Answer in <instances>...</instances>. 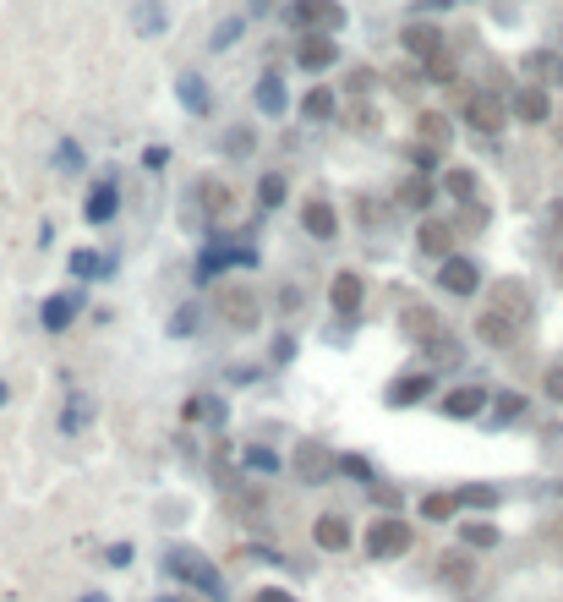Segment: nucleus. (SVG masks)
<instances>
[{"instance_id":"7ed1b4c3","label":"nucleus","mask_w":563,"mask_h":602,"mask_svg":"<svg viewBox=\"0 0 563 602\" xmlns=\"http://www.w3.org/2000/svg\"><path fill=\"white\" fill-rule=\"evenodd\" d=\"M290 17H296L301 28H323V33H334L339 22H345V11H339L334 0H296V6H290Z\"/></svg>"},{"instance_id":"6ab92c4d","label":"nucleus","mask_w":563,"mask_h":602,"mask_svg":"<svg viewBox=\"0 0 563 602\" xmlns=\"http://www.w3.org/2000/svg\"><path fill=\"white\" fill-rule=\"evenodd\" d=\"M328 61H334V39H328V33H312V39L301 44V66L318 72V66H328Z\"/></svg>"},{"instance_id":"dca6fc26","label":"nucleus","mask_w":563,"mask_h":602,"mask_svg":"<svg viewBox=\"0 0 563 602\" xmlns=\"http://www.w3.org/2000/svg\"><path fill=\"white\" fill-rule=\"evenodd\" d=\"M487 405V389H476V384H465V389H454L449 400H443V411L449 416H476Z\"/></svg>"},{"instance_id":"6e6552de","label":"nucleus","mask_w":563,"mask_h":602,"mask_svg":"<svg viewBox=\"0 0 563 602\" xmlns=\"http://www.w3.org/2000/svg\"><path fill=\"white\" fill-rule=\"evenodd\" d=\"M405 334H410V340H421V345L443 340V334H438V312L421 307V301H410V307H405Z\"/></svg>"},{"instance_id":"a211bd4d","label":"nucleus","mask_w":563,"mask_h":602,"mask_svg":"<svg viewBox=\"0 0 563 602\" xmlns=\"http://www.w3.org/2000/svg\"><path fill=\"white\" fill-rule=\"evenodd\" d=\"M427 389H432L427 373H410V378H400V384L389 389V400H394V405H416L421 395H427Z\"/></svg>"},{"instance_id":"5701e85b","label":"nucleus","mask_w":563,"mask_h":602,"mask_svg":"<svg viewBox=\"0 0 563 602\" xmlns=\"http://www.w3.org/2000/svg\"><path fill=\"white\" fill-rule=\"evenodd\" d=\"M454 504H460L454 493H427V499H421V515H427V520H449Z\"/></svg>"},{"instance_id":"bb28decb","label":"nucleus","mask_w":563,"mask_h":602,"mask_svg":"<svg viewBox=\"0 0 563 602\" xmlns=\"http://www.w3.org/2000/svg\"><path fill=\"white\" fill-rule=\"evenodd\" d=\"M465 542H471V548H492V542H498V526H482V520H471V526H465Z\"/></svg>"},{"instance_id":"39448f33","label":"nucleus","mask_w":563,"mask_h":602,"mask_svg":"<svg viewBox=\"0 0 563 602\" xmlns=\"http://www.w3.org/2000/svg\"><path fill=\"white\" fill-rule=\"evenodd\" d=\"M219 312H225V323H236V329H257V296L252 291H225L219 296Z\"/></svg>"},{"instance_id":"2eb2a0df","label":"nucleus","mask_w":563,"mask_h":602,"mask_svg":"<svg viewBox=\"0 0 563 602\" xmlns=\"http://www.w3.org/2000/svg\"><path fill=\"white\" fill-rule=\"evenodd\" d=\"M514 115H520L525 126H542L547 121V94L542 88H520V94H514Z\"/></svg>"},{"instance_id":"1a4fd4ad","label":"nucleus","mask_w":563,"mask_h":602,"mask_svg":"<svg viewBox=\"0 0 563 602\" xmlns=\"http://www.w3.org/2000/svg\"><path fill=\"white\" fill-rule=\"evenodd\" d=\"M328 296H334V307L345 312V318H356L361 301H367V291H361V274H334V291H328Z\"/></svg>"},{"instance_id":"f257e3e1","label":"nucleus","mask_w":563,"mask_h":602,"mask_svg":"<svg viewBox=\"0 0 563 602\" xmlns=\"http://www.w3.org/2000/svg\"><path fill=\"white\" fill-rule=\"evenodd\" d=\"M410 548V526L405 520H372L367 526V553L372 559H400Z\"/></svg>"},{"instance_id":"9d476101","label":"nucleus","mask_w":563,"mask_h":602,"mask_svg":"<svg viewBox=\"0 0 563 602\" xmlns=\"http://www.w3.org/2000/svg\"><path fill=\"white\" fill-rule=\"evenodd\" d=\"M476 334H482L487 345H498V351H503V345H514L520 323H514V318H503V312H482V318H476Z\"/></svg>"},{"instance_id":"c756f323","label":"nucleus","mask_w":563,"mask_h":602,"mask_svg":"<svg viewBox=\"0 0 563 602\" xmlns=\"http://www.w3.org/2000/svg\"><path fill=\"white\" fill-rule=\"evenodd\" d=\"M460 499H465V504H482V509H487V504H498V493H492V488H465Z\"/></svg>"},{"instance_id":"b1692460","label":"nucleus","mask_w":563,"mask_h":602,"mask_svg":"<svg viewBox=\"0 0 563 602\" xmlns=\"http://www.w3.org/2000/svg\"><path fill=\"white\" fill-rule=\"evenodd\" d=\"M438 564H443V581H460V586L471 581V559H465V553H443Z\"/></svg>"},{"instance_id":"f8f14e48","label":"nucleus","mask_w":563,"mask_h":602,"mask_svg":"<svg viewBox=\"0 0 563 602\" xmlns=\"http://www.w3.org/2000/svg\"><path fill=\"white\" fill-rule=\"evenodd\" d=\"M296 471L307 482H328V471H334V455L328 449H318V444H301L296 449Z\"/></svg>"},{"instance_id":"f3484780","label":"nucleus","mask_w":563,"mask_h":602,"mask_svg":"<svg viewBox=\"0 0 563 602\" xmlns=\"http://www.w3.org/2000/svg\"><path fill=\"white\" fill-rule=\"evenodd\" d=\"M197 198H203L208 219H225V214H230V187H225V181H203V187H197Z\"/></svg>"},{"instance_id":"2f4dec72","label":"nucleus","mask_w":563,"mask_h":602,"mask_svg":"<svg viewBox=\"0 0 563 602\" xmlns=\"http://www.w3.org/2000/svg\"><path fill=\"white\" fill-rule=\"evenodd\" d=\"M547 395L563 405V367H553V373H547Z\"/></svg>"},{"instance_id":"20e7f679","label":"nucleus","mask_w":563,"mask_h":602,"mask_svg":"<svg viewBox=\"0 0 563 602\" xmlns=\"http://www.w3.org/2000/svg\"><path fill=\"white\" fill-rule=\"evenodd\" d=\"M405 50H410V55H421L427 66L449 61V50H443V33L432 28V22H416V28H405Z\"/></svg>"},{"instance_id":"412c9836","label":"nucleus","mask_w":563,"mask_h":602,"mask_svg":"<svg viewBox=\"0 0 563 602\" xmlns=\"http://www.w3.org/2000/svg\"><path fill=\"white\" fill-rule=\"evenodd\" d=\"M301 219H307V230H312V236H334V208H328V203H318V198H312L307 203V214H301Z\"/></svg>"},{"instance_id":"72a5a7b5","label":"nucleus","mask_w":563,"mask_h":602,"mask_svg":"<svg viewBox=\"0 0 563 602\" xmlns=\"http://www.w3.org/2000/svg\"><path fill=\"white\" fill-rule=\"evenodd\" d=\"M252 602H296V597H290V592H257Z\"/></svg>"},{"instance_id":"c85d7f7f","label":"nucleus","mask_w":563,"mask_h":602,"mask_svg":"<svg viewBox=\"0 0 563 602\" xmlns=\"http://www.w3.org/2000/svg\"><path fill=\"white\" fill-rule=\"evenodd\" d=\"M449 192H454V198H471L476 176H471V170H449Z\"/></svg>"},{"instance_id":"473e14b6","label":"nucleus","mask_w":563,"mask_h":602,"mask_svg":"<svg viewBox=\"0 0 563 602\" xmlns=\"http://www.w3.org/2000/svg\"><path fill=\"white\" fill-rule=\"evenodd\" d=\"M372 83H378V77H372V72H350V88H356V94H367Z\"/></svg>"},{"instance_id":"9b49d317","label":"nucleus","mask_w":563,"mask_h":602,"mask_svg":"<svg viewBox=\"0 0 563 602\" xmlns=\"http://www.w3.org/2000/svg\"><path fill=\"white\" fill-rule=\"evenodd\" d=\"M465 121H471L476 132H498V126H503V104L492 94H476L471 104H465Z\"/></svg>"},{"instance_id":"a878e982","label":"nucleus","mask_w":563,"mask_h":602,"mask_svg":"<svg viewBox=\"0 0 563 602\" xmlns=\"http://www.w3.org/2000/svg\"><path fill=\"white\" fill-rule=\"evenodd\" d=\"M110 208H115V187H99L88 198V219H110Z\"/></svg>"},{"instance_id":"f03ea898","label":"nucleus","mask_w":563,"mask_h":602,"mask_svg":"<svg viewBox=\"0 0 563 602\" xmlns=\"http://www.w3.org/2000/svg\"><path fill=\"white\" fill-rule=\"evenodd\" d=\"M492 312H503V318H514V323L531 318V291H525V280H498L492 285Z\"/></svg>"},{"instance_id":"423d86ee","label":"nucleus","mask_w":563,"mask_h":602,"mask_svg":"<svg viewBox=\"0 0 563 602\" xmlns=\"http://www.w3.org/2000/svg\"><path fill=\"white\" fill-rule=\"evenodd\" d=\"M476 285H482V274H476V263H471V258H449V263H443V291H454V296H476Z\"/></svg>"},{"instance_id":"4be33fe9","label":"nucleus","mask_w":563,"mask_h":602,"mask_svg":"<svg viewBox=\"0 0 563 602\" xmlns=\"http://www.w3.org/2000/svg\"><path fill=\"white\" fill-rule=\"evenodd\" d=\"M531 72L542 77V83H563V55L558 50H536L531 55Z\"/></svg>"},{"instance_id":"aec40b11","label":"nucleus","mask_w":563,"mask_h":602,"mask_svg":"<svg viewBox=\"0 0 563 602\" xmlns=\"http://www.w3.org/2000/svg\"><path fill=\"white\" fill-rule=\"evenodd\" d=\"M421 154H438L443 143H449V121H443V115H421Z\"/></svg>"},{"instance_id":"ddd939ff","label":"nucleus","mask_w":563,"mask_h":602,"mask_svg":"<svg viewBox=\"0 0 563 602\" xmlns=\"http://www.w3.org/2000/svg\"><path fill=\"white\" fill-rule=\"evenodd\" d=\"M416 241H421V252H427V258H449V241H454L449 219H427Z\"/></svg>"},{"instance_id":"4468645a","label":"nucleus","mask_w":563,"mask_h":602,"mask_svg":"<svg viewBox=\"0 0 563 602\" xmlns=\"http://www.w3.org/2000/svg\"><path fill=\"white\" fill-rule=\"evenodd\" d=\"M312 537H318V548H328V553L350 548V526H345V515H323L318 526H312Z\"/></svg>"},{"instance_id":"0eeeda50","label":"nucleus","mask_w":563,"mask_h":602,"mask_svg":"<svg viewBox=\"0 0 563 602\" xmlns=\"http://www.w3.org/2000/svg\"><path fill=\"white\" fill-rule=\"evenodd\" d=\"M170 564H175V575H186V581H197L203 592H219V575L208 570V559L203 553H170Z\"/></svg>"},{"instance_id":"7c9ffc66","label":"nucleus","mask_w":563,"mask_h":602,"mask_svg":"<svg viewBox=\"0 0 563 602\" xmlns=\"http://www.w3.org/2000/svg\"><path fill=\"white\" fill-rule=\"evenodd\" d=\"M279 198H285V176H268L263 181V203H279Z\"/></svg>"},{"instance_id":"cd10ccee","label":"nucleus","mask_w":563,"mask_h":602,"mask_svg":"<svg viewBox=\"0 0 563 602\" xmlns=\"http://www.w3.org/2000/svg\"><path fill=\"white\" fill-rule=\"evenodd\" d=\"M301 110H307L312 121H318V115H328V110H334V94H328V88H312V94H307V104H301Z\"/></svg>"},{"instance_id":"393cba45","label":"nucleus","mask_w":563,"mask_h":602,"mask_svg":"<svg viewBox=\"0 0 563 602\" xmlns=\"http://www.w3.org/2000/svg\"><path fill=\"white\" fill-rule=\"evenodd\" d=\"M72 312H77V301H72V296H55L50 307H44V323H50V329H61V323L72 318Z\"/></svg>"}]
</instances>
